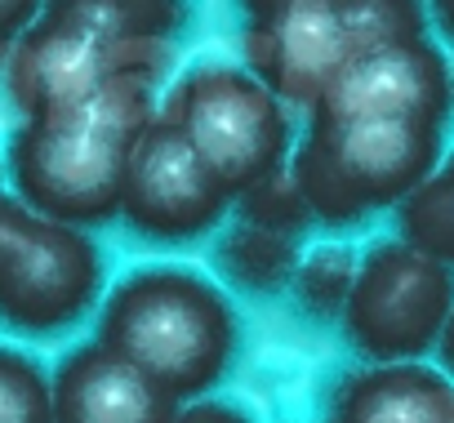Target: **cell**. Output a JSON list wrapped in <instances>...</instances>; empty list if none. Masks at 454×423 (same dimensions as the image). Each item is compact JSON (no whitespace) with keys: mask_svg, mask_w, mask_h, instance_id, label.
<instances>
[{"mask_svg":"<svg viewBox=\"0 0 454 423\" xmlns=\"http://www.w3.org/2000/svg\"><path fill=\"white\" fill-rule=\"evenodd\" d=\"M160 116H169L192 138L200 161L232 196L281 169L294 152L290 107L263 76L237 63H192L169 85Z\"/></svg>","mask_w":454,"mask_h":423,"instance_id":"obj_3","label":"cell"},{"mask_svg":"<svg viewBox=\"0 0 454 423\" xmlns=\"http://www.w3.org/2000/svg\"><path fill=\"white\" fill-rule=\"evenodd\" d=\"M339 14L352 41V54L396 41H419L432 32L423 0H339Z\"/></svg>","mask_w":454,"mask_h":423,"instance_id":"obj_18","label":"cell"},{"mask_svg":"<svg viewBox=\"0 0 454 423\" xmlns=\"http://www.w3.org/2000/svg\"><path fill=\"white\" fill-rule=\"evenodd\" d=\"M427 23L454 45V0H427Z\"/></svg>","mask_w":454,"mask_h":423,"instance_id":"obj_22","label":"cell"},{"mask_svg":"<svg viewBox=\"0 0 454 423\" xmlns=\"http://www.w3.org/2000/svg\"><path fill=\"white\" fill-rule=\"evenodd\" d=\"M45 10L98 32L112 45H125L169 41L187 19V0H45Z\"/></svg>","mask_w":454,"mask_h":423,"instance_id":"obj_14","label":"cell"},{"mask_svg":"<svg viewBox=\"0 0 454 423\" xmlns=\"http://www.w3.org/2000/svg\"><path fill=\"white\" fill-rule=\"evenodd\" d=\"M0 423H54L50 374L19 348H0Z\"/></svg>","mask_w":454,"mask_h":423,"instance_id":"obj_19","label":"cell"},{"mask_svg":"<svg viewBox=\"0 0 454 423\" xmlns=\"http://www.w3.org/2000/svg\"><path fill=\"white\" fill-rule=\"evenodd\" d=\"M10 45H14V27H5V23H0V67H5V54H10Z\"/></svg>","mask_w":454,"mask_h":423,"instance_id":"obj_25","label":"cell"},{"mask_svg":"<svg viewBox=\"0 0 454 423\" xmlns=\"http://www.w3.org/2000/svg\"><path fill=\"white\" fill-rule=\"evenodd\" d=\"M445 125L410 116H308L290 169L317 223L352 228L396 209L441 161Z\"/></svg>","mask_w":454,"mask_h":423,"instance_id":"obj_2","label":"cell"},{"mask_svg":"<svg viewBox=\"0 0 454 423\" xmlns=\"http://www.w3.org/2000/svg\"><path fill=\"white\" fill-rule=\"evenodd\" d=\"M214 268L223 272L227 286H237L246 294H259V299L281 294L290 290V277L299 268V237L237 219L214 241Z\"/></svg>","mask_w":454,"mask_h":423,"instance_id":"obj_13","label":"cell"},{"mask_svg":"<svg viewBox=\"0 0 454 423\" xmlns=\"http://www.w3.org/2000/svg\"><path fill=\"white\" fill-rule=\"evenodd\" d=\"M450 112V59L432 36H419L352 54L312 116H410L445 125Z\"/></svg>","mask_w":454,"mask_h":423,"instance_id":"obj_10","label":"cell"},{"mask_svg":"<svg viewBox=\"0 0 454 423\" xmlns=\"http://www.w3.org/2000/svg\"><path fill=\"white\" fill-rule=\"evenodd\" d=\"M129 143L134 138L107 129L90 112L23 121L10 134L5 174L14 183V196H23L41 215L76 228H98L121 219Z\"/></svg>","mask_w":454,"mask_h":423,"instance_id":"obj_5","label":"cell"},{"mask_svg":"<svg viewBox=\"0 0 454 423\" xmlns=\"http://www.w3.org/2000/svg\"><path fill=\"white\" fill-rule=\"evenodd\" d=\"M450 103H454V59H450Z\"/></svg>","mask_w":454,"mask_h":423,"instance_id":"obj_26","label":"cell"},{"mask_svg":"<svg viewBox=\"0 0 454 423\" xmlns=\"http://www.w3.org/2000/svg\"><path fill=\"white\" fill-rule=\"evenodd\" d=\"M281 5H290V0H241V10H246L250 19H268V14H277Z\"/></svg>","mask_w":454,"mask_h":423,"instance_id":"obj_24","label":"cell"},{"mask_svg":"<svg viewBox=\"0 0 454 423\" xmlns=\"http://www.w3.org/2000/svg\"><path fill=\"white\" fill-rule=\"evenodd\" d=\"M50 392L54 423H169L183 405L98 339L72 348L59 361V370L50 374Z\"/></svg>","mask_w":454,"mask_h":423,"instance_id":"obj_11","label":"cell"},{"mask_svg":"<svg viewBox=\"0 0 454 423\" xmlns=\"http://www.w3.org/2000/svg\"><path fill=\"white\" fill-rule=\"evenodd\" d=\"M356 263H361V255L352 246H317V250L299 255V268L290 277L294 303L312 321H339L348 290L356 281Z\"/></svg>","mask_w":454,"mask_h":423,"instance_id":"obj_16","label":"cell"},{"mask_svg":"<svg viewBox=\"0 0 454 423\" xmlns=\"http://www.w3.org/2000/svg\"><path fill=\"white\" fill-rule=\"evenodd\" d=\"M454 379L423 361H370L334 392L330 423H445Z\"/></svg>","mask_w":454,"mask_h":423,"instance_id":"obj_12","label":"cell"},{"mask_svg":"<svg viewBox=\"0 0 454 423\" xmlns=\"http://www.w3.org/2000/svg\"><path fill=\"white\" fill-rule=\"evenodd\" d=\"M169 423H254L241 405L232 401H218V396H196L187 405H178V414Z\"/></svg>","mask_w":454,"mask_h":423,"instance_id":"obj_20","label":"cell"},{"mask_svg":"<svg viewBox=\"0 0 454 423\" xmlns=\"http://www.w3.org/2000/svg\"><path fill=\"white\" fill-rule=\"evenodd\" d=\"M445 423H454V405H450V419H445Z\"/></svg>","mask_w":454,"mask_h":423,"instance_id":"obj_27","label":"cell"},{"mask_svg":"<svg viewBox=\"0 0 454 423\" xmlns=\"http://www.w3.org/2000/svg\"><path fill=\"white\" fill-rule=\"evenodd\" d=\"M352 59V41L339 0H290L246 27V67L263 76L290 112L312 116L339 67Z\"/></svg>","mask_w":454,"mask_h":423,"instance_id":"obj_9","label":"cell"},{"mask_svg":"<svg viewBox=\"0 0 454 423\" xmlns=\"http://www.w3.org/2000/svg\"><path fill=\"white\" fill-rule=\"evenodd\" d=\"M396 223L405 241L454 268V147L441 152L436 169L396 205Z\"/></svg>","mask_w":454,"mask_h":423,"instance_id":"obj_15","label":"cell"},{"mask_svg":"<svg viewBox=\"0 0 454 423\" xmlns=\"http://www.w3.org/2000/svg\"><path fill=\"white\" fill-rule=\"evenodd\" d=\"M232 205H237V219H250V223L272 228V232H286V237H303L317 223V215H312V205H308V196H303L290 161L281 169L263 174L259 183H250L246 192H237Z\"/></svg>","mask_w":454,"mask_h":423,"instance_id":"obj_17","label":"cell"},{"mask_svg":"<svg viewBox=\"0 0 454 423\" xmlns=\"http://www.w3.org/2000/svg\"><path fill=\"white\" fill-rule=\"evenodd\" d=\"M116 72H129L125 45H112L98 32L41 10L27 27L14 32L0 85L23 121H50L85 107Z\"/></svg>","mask_w":454,"mask_h":423,"instance_id":"obj_8","label":"cell"},{"mask_svg":"<svg viewBox=\"0 0 454 423\" xmlns=\"http://www.w3.org/2000/svg\"><path fill=\"white\" fill-rule=\"evenodd\" d=\"M237 308L205 272L147 263L125 272L98 308V343L121 352L169 396L196 401L232 370Z\"/></svg>","mask_w":454,"mask_h":423,"instance_id":"obj_1","label":"cell"},{"mask_svg":"<svg viewBox=\"0 0 454 423\" xmlns=\"http://www.w3.org/2000/svg\"><path fill=\"white\" fill-rule=\"evenodd\" d=\"M454 308V268L405 237L374 241L343 303V339L365 361H423Z\"/></svg>","mask_w":454,"mask_h":423,"instance_id":"obj_6","label":"cell"},{"mask_svg":"<svg viewBox=\"0 0 454 423\" xmlns=\"http://www.w3.org/2000/svg\"><path fill=\"white\" fill-rule=\"evenodd\" d=\"M41 10H45V0H0V23L19 32V27H27Z\"/></svg>","mask_w":454,"mask_h":423,"instance_id":"obj_21","label":"cell"},{"mask_svg":"<svg viewBox=\"0 0 454 423\" xmlns=\"http://www.w3.org/2000/svg\"><path fill=\"white\" fill-rule=\"evenodd\" d=\"M232 192L200 161L192 138L169 121L152 116V125L129 143L125 183H121V219L129 232L156 246H187L223 228Z\"/></svg>","mask_w":454,"mask_h":423,"instance_id":"obj_7","label":"cell"},{"mask_svg":"<svg viewBox=\"0 0 454 423\" xmlns=\"http://www.w3.org/2000/svg\"><path fill=\"white\" fill-rule=\"evenodd\" d=\"M436 356H441V370L454 379V308H450V321L441 330V343H436Z\"/></svg>","mask_w":454,"mask_h":423,"instance_id":"obj_23","label":"cell"},{"mask_svg":"<svg viewBox=\"0 0 454 423\" xmlns=\"http://www.w3.org/2000/svg\"><path fill=\"white\" fill-rule=\"evenodd\" d=\"M103 299L98 241L0 192V321L23 334H59Z\"/></svg>","mask_w":454,"mask_h":423,"instance_id":"obj_4","label":"cell"}]
</instances>
